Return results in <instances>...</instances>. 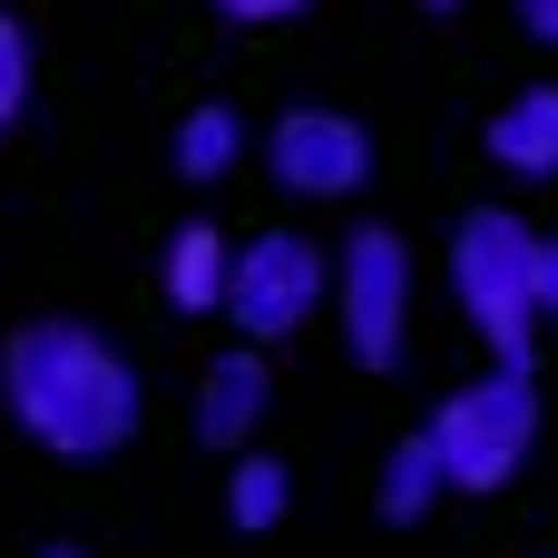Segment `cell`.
I'll return each instance as SVG.
<instances>
[{"instance_id":"10","label":"cell","mask_w":558,"mask_h":558,"mask_svg":"<svg viewBox=\"0 0 558 558\" xmlns=\"http://www.w3.org/2000/svg\"><path fill=\"white\" fill-rule=\"evenodd\" d=\"M235 157H245V118H235L226 98H206V108L177 118V177H186V186H216Z\"/></svg>"},{"instance_id":"9","label":"cell","mask_w":558,"mask_h":558,"mask_svg":"<svg viewBox=\"0 0 558 558\" xmlns=\"http://www.w3.org/2000/svg\"><path fill=\"white\" fill-rule=\"evenodd\" d=\"M490 157L510 177H558V88H520L490 118Z\"/></svg>"},{"instance_id":"16","label":"cell","mask_w":558,"mask_h":558,"mask_svg":"<svg viewBox=\"0 0 558 558\" xmlns=\"http://www.w3.org/2000/svg\"><path fill=\"white\" fill-rule=\"evenodd\" d=\"M520 20H530V39H549V49H558V0H520Z\"/></svg>"},{"instance_id":"2","label":"cell","mask_w":558,"mask_h":558,"mask_svg":"<svg viewBox=\"0 0 558 558\" xmlns=\"http://www.w3.org/2000/svg\"><path fill=\"white\" fill-rule=\"evenodd\" d=\"M451 294H461V314L481 324L490 363H510V373L539 363V353H530V333L549 324V314H539V235H530L510 206L461 216V235H451Z\"/></svg>"},{"instance_id":"13","label":"cell","mask_w":558,"mask_h":558,"mask_svg":"<svg viewBox=\"0 0 558 558\" xmlns=\"http://www.w3.org/2000/svg\"><path fill=\"white\" fill-rule=\"evenodd\" d=\"M29 108V29L0 10V137H10V118Z\"/></svg>"},{"instance_id":"7","label":"cell","mask_w":558,"mask_h":558,"mask_svg":"<svg viewBox=\"0 0 558 558\" xmlns=\"http://www.w3.org/2000/svg\"><path fill=\"white\" fill-rule=\"evenodd\" d=\"M265 402H275L265 353H216L206 383H196V441L206 451H245V432H265Z\"/></svg>"},{"instance_id":"5","label":"cell","mask_w":558,"mask_h":558,"mask_svg":"<svg viewBox=\"0 0 558 558\" xmlns=\"http://www.w3.org/2000/svg\"><path fill=\"white\" fill-rule=\"evenodd\" d=\"M333 324H343V353L363 373H392L402 363V333H412V255L392 226H353L343 255H333Z\"/></svg>"},{"instance_id":"17","label":"cell","mask_w":558,"mask_h":558,"mask_svg":"<svg viewBox=\"0 0 558 558\" xmlns=\"http://www.w3.org/2000/svg\"><path fill=\"white\" fill-rule=\"evenodd\" d=\"M39 558H88V549H39Z\"/></svg>"},{"instance_id":"11","label":"cell","mask_w":558,"mask_h":558,"mask_svg":"<svg viewBox=\"0 0 558 558\" xmlns=\"http://www.w3.org/2000/svg\"><path fill=\"white\" fill-rule=\"evenodd\" d=\"M451 490V471H441V451H432V432H412L392 461H383V520L392 530H412V520H432V500Z\"/></svg>"},{"instance_id":"15","label":"cell","mask_w":558,"mask_h":558,"mask_svg":"<svg viewBox=\"0 0 558 558\" xmlns=\"http://www.w3.org/2000/svg\"><path fill=\"white\" fill-rule=\"evenodd\" d=\"M539 314L558 324V235H539Z\"/></svg>"},{"instance_id":"1","label":"cell","mask_w":558,"mask_h":558,"mask_svg":"<svg viewBox=\"0 0 558 558\" xmlns=\"http://www.w3.org/2000/svg\"><path fill=\"white\" fill-rule=\"evenodd\" d=\"M0 402H10V422H20L39 451H59V461H108V451L137 441V402H147V392H137V363H128L108 333L39 314V324H20V333L0 343Z\"/></svg>"},{"instance_id":"18","label":"cell","mask_w":558,"mask_h":558,"mask_svg":"<svg viewBox=\"0 0 558 558\" xmlns=\"http://www.w3.org/2000/svg\"><path fill=\"white\" fill-rule=\"evenodd\" d=\"M422 10H461V0H422Z\"/></svg>"},{"instance_id":"4","label":"cell","mask_w":558,"mask_h":558,"mask_svg":"<svg viewBox=\"0 0 558 558\" xmlns=\"http://www.w3.org/2000/svg\"><path fill=\"white\" fill-rule=\"evenodd\" d=\"M324 304H333V255H324L314 235L275 226V235H245V245H235L226 314H235L245 343H284V333H304Z\"/></svg>"},{"instance_id":"8","label":"cell","mask_w":558,"mask_h":558,"mask_svg":"<svg viewBox=\"0 0 558 558\" xmlns=\"http://www.w3.org/2000/svg\"><path fill=\"white\" fill-rule=\"evenodd\" d=\"M157 275H167V304H177V314H216L226 284H235V245H226L216 226H177Z\"/></svg>"},{"instance_id":"3","label":"cell","mask_w":558,"mask_h":558,"mask_svg":"<svg viewBox=\"0 0 558 558\" xmlns=\"http://www.w3.org/2000/svg\"><path fill=\"white\" fill-rule=\"evenodd\" d=\"M422 432H432L451 490H500V481H520V461H530V441H539V392H530V373L490 363V373L461 383Z\"/></svg>"},{"instance_id":"6","label":"cell","mask_w":558,"mask_h":558,"mask_svg":"<svg viewBox=\"0 0 558 558\" xmlns=\"http://www.w3.org/2000/svg\"><path fill=\"white\" fill-rule=\"evenodd\" d=\"M265 167H275L284 196H353L373 177V137L343 108H284L265 128Z\"/></svg>"},{"instance_id":"14","label":"cell","mask_w":558,"mask_h":558,"mask_svg":"<svg viewBox=\"0 0 558 558\" xmlns=\"http://www.w3.org/2000/svg\"><path fill=\"white\" fill-rule=\"evenodd\" d=\"M216 10H226V20H255V29H265V20H294L304 0H216Z\"/></svg>"},{"instance_id":"12","label":"cell","mask_w":558,"mask_h":558,"mask_svg":"<svg viewBox=\"0 0 558 558\" xmlns=\"http://www.w3.org/2000/svg\"><path fill=\"white\" fill-rule=\"evenodd\" d=\"M284 510H294V471L265 461V451H245L235 481H226V520H235V530H275Z\"/></svg>"}]
</instances>
